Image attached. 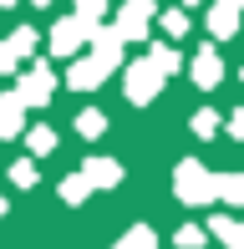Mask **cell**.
<instances>
[{
  "instance_id": "cell-5",
  "label": "cell",
  "mask_w": 244,
  "mask_h": 249,
  "mask_svg": "<svg viewBox=\"0 0 244 249\" xmlns=\"http://www.w3.org/2000/svg\"><path fill=\"white\" fill-rule=\"evenodd\" d=\"M92 31H97V26H87L82 16L56 20V31H51V56H76V46H82V41H92Z\"/></svg>"
},
{
  "instance_id": "cell-10",
  "label": "cell",
  "mask_w": 244,
  "mask_h": 249,
  "mask_svg": "<svg viewBox=\"0 0 244 249\" xmlns=\"http://www.w3.org/2000/svg\"><path fill=\"white\" fill-rule=\"evenodd\" d=\"M20 127H26V102H20L16 92H5V97H0V142L16 138Z\"/></svg>"
},
{
  "instance_id": "cell-7",
  "label": "cell",
  "mask_w": 244,
  "mask_h": 249,
  "mask_svg": "<svg viewBox=\"0 0 244 249\" xmlns=\"http://www.w3.org/2000/svg\"><path fill=\"white\" fill-rule=\"evenodd\" d=\"M188 76H193V82L204 87V92H214V87L224 82V56H219L214 46H204V51L193 56V61H188Z\"/></svg>"
},
{
  "instance_id": "cell-17",
  "label": "cell",
  "mask_w": 244,
  "mask_h": 249,
  "mask_svg": "<svg viewBox=\"0 0 244 249\" xmlns=\"http://www.w3.org/2000/svg\"><path fill=\"white\" fill-rule=\"evenodd\" d=\"M5 46H10V56L20 61V56H31V51H36V31H26V26H20V31H10V41H5Z\"/></svg>"
},
{
  "instance_id": "cell-23",
  "label": "cell",
  "mask_w": 244,
  "mask_h": 249,
  "mask_svg": "<svg viewBox=\"0 0 244 249\" xmlns=\"http://www.w3.org/2000/svg\"><path fill=\"white\" fill-rule=\"evenodd\" d=\"M204 244V229H198V224H183L178 229V249H198Z\"/></svg>"
},
{
  "instance_id": "cell-15",
  "label": "cell",
  "mask_w": 244,
  "mask_h": 249,
  "mask_svg": "<svg viewBox=\"0 0 244 249\" xmlns=\"http://www.w3.org/2000/svg\"><path fill=\"white\" fill-rule=\"evenodd\" d=\"M76 132H82V138H102V132H107V117H102L97 107L76 112Z\"/></svg>"
},
{
  "instance_id": "cell-28",
  "label": "cell",
  "mask_w": 244,
  "mask_h": 249,
  "mask_svg": "<svg viewBox=\"0 0 244 249\" xmlns=\"http://www.w3.org/2000/svg\"><path fill=\"white\" fill-rule=\"evenodd\" d=\"M36 5H51V0H36Z\"/></svg>"
},
{
  "instance_id": "cell-6",
  "label": "cell",
  "mask_w": 244,
  "mask_h": 249,
  "mask_svg": "<svg viewBox=\"0 0 244 249\" xmlns=\"http://www.w3.org/2000/svg\"><path fill=\"white\" fill-rule=\"evenodd\" d=\"M153 0H127L122 5V16H117V31H122V41H142L148 36V26H153Z\"/></svg>"
},
{
  "instance_id": "cell-20",
  "label": "cell",
  "mask_w": 244,
  "mask_h": 249,
  "mask_svg": "<svg viewBox=\"0 0 244 249\" xmlns=\"http://www.w3.org/2000/svg\"><path fill=\"white\" fill-rule=\"evenodd\" d=\"M76 16H82L87 26H102V16H107V0H76Z\"/></svg>"
},
{
  "instance_id": "cell-26",
  "label": "cell",
  "mask_w": 244,
  "mask_h": 249,
  "mask_svg": "<svg viewBox=\"0 0 244 249\" xmlns=\"http://www.w3.org/2000/svg\"><path fill=\"white\" fill-rule=\"evenodd\" d=\"M5 5H16V0H0V10H5Z\"/></svg>"
},
{
  "instance_id": "cell-4",
  "label": "cell",
  "mask_w": 244,
  "mask_h": 249,
  "mask_svg": "<svg viewBox=\"0 0 244 249\" xmlns=\"http://www.w3.org/2000/svg\"><path fill=\"white\" fill-rule=\"evenodd\" d=\"M51 92H56V71H51V66H31V71L16 82V97L26 102V107H46Z\"/></svg>"
},
{
  "instance_id": "cell-8",
  "label": "cell",
  "mask_w": 244,
  "mask_h": 249,
  "mask_svg": "<svg viewBox=\"0 0 244 249\" xmlns=\"http://www.w3.org/2000/svg\"><path fill=\"white\" fill-rule=\"evenodd\" d=\"M209 31H214L219 41H229L239 31V5L234 0H214V5H209Z\"/></svg>"
},
{
  "instance_id": "cell-3",
  "label": "cell",
  "mask_w": 244,
  "mask_h": 249,
  "mask_svg": "<svg viewBox=\"0 0 244 249\" xmlns=\"http://www.w3.org/2000/svg\"><path fill=\"white\" fill-rule=\"evenodd\" d=\"M122 82H127V102H138V107H142V102L158 97V87L168 82V76L158 71V61H153V56H138V61L127 66V76H122Z\"/></svg>"
},
{
  "instance_id": "cell-22",
  "label": "cell",
  "mask_w": 244,
  "mask_h": 249,
  "mask_svg": "<svg viewBox=\"0 0 244 249\" xmlns=\"http://www.w3.org/2000/svg\"><path fill=\"white\" fill-rule=\"evenodd\" d=\"M163 31H168V36H183V31H188V16H183V10H163Z\"/></svg>"
},
{
  "instance_id": "cell-21",
  "label": "cell",
  "mask_w": 244,
  "mask_h": 249,
  "mask_svg": "<svg viewBox=\"0 0 244 249\" xmlns=\"http://www.w3.org/2000/svg\"><path fill=\"white\" fill-rule=\"evenodd\" d=\"M10 183H16V188H36V163H31V158L16 163V168H10Z\"/></svg>"
},
{
  "instance_id": "cell-18",
  "label": "cell",
  "mask_w": 244,
  "mask_h": 249,
  "mask_svg": "<svg viewBox=\"0 0 244 249\" xmlns=\"http://www.w3.org/2000/svg\"><path fill=\"white\" fill-rule=\"evenodd\" d=\"M148 56H153V61H158V71H163V76H173V71H178V66H183V56L173 51V46H153Z\"/></svg>"
},
{
  "instance_id": "cell-16",
  "label": "cell",
  "mask_w": 244,
  "mask_h": 249,
  "mask_svg": "<svg viewBox=\"0 0 244 249\" xmlns=\"http://www.w3.org/2000/svg\"><path fill=\"white\" fill-rule=\"evenodd\" d=\"M26 142H31V153H36V158H51V153H56V132H51V127H31Z\"/></svg>"
},
{
  "instance_id": "cell-25",
  "label": "cell",
  "mask_w": 244,
  "mask_h": 249,
  "mask_svg": "<svg viewBox=\"0 0 244 249\" xmlns=\"http://www.w3.org/2000/svg\"><path fill=\"white\" fill-rule=\"evenodd\" d=\"M0 71H16V56H10V46L0 41Z\"/></svg>"
},
{
  "instance_id": "cell-27",
  "label": "cell",
  "mask_w": 244,
  "mask_h": 249,
  "mask_svg": "<svg viewBox=\"0 0 244 249\" xmlns=\"http://www.w3.org/2000/svg\"><path fill=\"white\" fill-rule=\"evenodd\" d=\"M0 219H5V198H0Z\"/></svg>"
},
{
  "instance_id": "cell-13",
  "label": "cell",
  "mask_w": 244,
  "mask_h": 249,
  "mask_svg": "<svg viewBox=\"0 0 244 249\" xmlns=\"http://www.w3.org/2000/svg\"><path fill=\"white\" fill-rule=\"evenodd\" d=\"M219 198L239 209L244 203V173H219Z\"/></svg>"
},
{
  "instance_id": "cell-14",
  "label": "cell",
  "mask_w": 244,
  "mask_h": 249,
  "mask_svg": "<svg viewBox=\"0 0 244 249\" xmlns=\"http://www.w3.org/2000/svg\"><path fill=\"white\" fill-rule=\"evenodd\" d=\"M112 249H158V239H153V229H148V224H138V229H127Z\"/></svg>"
},
{
  "instance_id": "cell-12",
  "label": "cell",
  "mask_w": 244,
  "mask_h": 249,
  "mask_svg": "<svg viewBox=\"0 0 244 249\" xmlns=\"http://www.w3.org/2000/svg\"><path fill=\"white\" fill-rule=\"evenodd\" d=\"M87 194H92V178L87 173H66L61 178V203H82Z\"/></svg>"
},
{
  "instance_id": "cell-19",
  "label": "cell",
  "mask_w": 244,
  "mask_h": 249,
  "mask_svg": "<svg viewBox=\"0 0 244 249\" xmlns=\"http://www.w3.org/2000/svg\"><path fill=\"white\" fill-rule=\"evenodd\" d=\"M219 127H224V117H219V112H209V107L193 112V132H198V138H214Z\"/></svg>"
},
{
  "instance_id": "cell-1",
  "label": "cell",
  "mask_w": 244,
  "mask_h": 249,
  "mask_svg": "<svg viewBox=\"0 0 244 249\" xmlns=\"http://www.w3.org/2000/svg\"><path fill=\"white\" fill-rule=\"evenodd\" d=\"M122 46H127V41H122L117 26H112V31L97 26V31H92V51H87L71 71H66L71 92H97V87L107 82V71H112V66H122Z\"/></svg>"
},
{
  "instance_id": "cell-24",
  "label": "cell",
  "mask_w": 244,
  "mask_h": 249,
  "mask_svg": "<svg viewBox=\"0 0 244 249\" xmlns=\"http://www.w3.org/2000/svg\"><path fill=\"white\" fill-rule=\"evenodd\" d=\"M224 127H229V138H239V142H244V107H239V112H229Z\"/></svg>"
},
{
  "instance_id": "cell-11",
  "label": "cell",
  "mask_w": 244,
  "mask_h": 249,
  "mask_svg": "<svg viewBox=\"0 0 244 249\" xmlns=\"http://www.w3.org/2000/svg\"><path fill=\"white\" fill-rule=\"evenodd\" d=\"M209 234H214L224 249H244V224L229 219V213H214V219H209Z\"/></svg>"
},
{
  "instance_id": "cell-9",
  "label": "cell",
  "mask_w": 244,
  "mask_h": 249,
  "mask_svg": "<svg viewBox=\"0 0 244 249\" xmlns=\"http://www.w3.org/2000/svg\"><path fill=\"white\" fill-rule=\"evenodd\" d=\"M82 173L92 178V188H117L122 183V163H117V158H87Z\"/></svg>"
},
{
  "instance_id": "cell-2",
  "label": "cell",
  "mask_w": 244,
  "mask_h": 249,
  "mask_svg": "<svg viewBox=\"0 0 244 249\" xmlns=\"http://www.w3.org/2000/svg\"><path fill=\"white\" fill-rule=\"evenodd\" d=\"M173 194H178V203H188V209H204V203L219 198V173H209L198 158H183V163L173 168Z\"/></svg>"
}]
</instances>
